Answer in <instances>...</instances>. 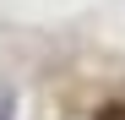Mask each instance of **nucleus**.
I'll list each match as a JSON object with an SVG mask.
<instances>
[{"label":"nucleus","instance_id":"nucleus-1","mask_svg":"<svg viewBox=\"0 0 125 120\" xmlns=\"http://www.w3.org/2000/svg\"><path fill=\"white\" fill-rule=\"evenodd\" d=\"M98 120H125V104H109V109H103Z\"/></svg>","mask_w":125,"mask_h":120}]
</instances>
